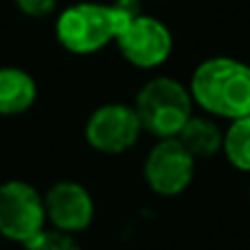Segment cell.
I'll return each mask as SVG.
<instances>
[{
	"label": "cell",
	"instance_id": "cell-1",
	"mask_svg": "<svg viewBox=\"0 0 250 250\" xmlns=\"http://www.w3.org/2000/svg\"><path fill=\"white\" fill-rule=\"evenodd\" d=\"M193 104L208 117H250V66L235 57H208L193 70L189 82Z\"/></svg>",
	"mask_w": 250,
	"mask_h": 250
},
{
	"label": "cell",
	"instance_id": "cell-2",
	"mask_svg": "<svg viewBox=\"0 0 250 250\" xmlns=\"http://www.w3.org/2000/svg\"><path fill=\"white\" fill-rule=\"evenodd\" d=\"M193 97L189 86L171 77H154L138 90L134 110L143 132L160 138H176L193 117Z\"/></svg>",
	"mask_w": 250,
	"mask_h": 250
},
{
	"label": "cell",
	"instance_id": "cell-3",
	"mask_svg": "<svg viewBox=\"0 0 250 250\" xmlns=\"http://www.w3.org/2000/svg\"><path fill=\"white\" fill-rule=\"evenodd\" d=\"M55 38L73 55H92L117 40L108 4L77 2L66 7L55 20Z\"/></svg>",
	"mask_w": 250,
	"mask_h": 250
},
{
	"label": "cell",
	"instance_id": "cell-4",
	"mask_svg": "<svg viewBox=\"0 0 250 250\" xmlns=\"http://www.w3.org/2000/svg\"><path fill=\"white\" fill-rule=\"evenodd\" d=\"M44 195L24 180H7L0 185V237L29 246L46 230Z\"/></svg>",
	"mask_w": 250,
	"mask_h": 250
},
{
	"label": "cell",
	"instance_id": "cell-5",
	"mask_svg": "<svg viewBox=\"0 0 250 250\" xmlns=\"http://www.w3.org/2000/svg\"><path fill=\"white\" fill-rule=\"evenodd\" d=\"M195 176V158L178 138H160L147 151L143 178L156 195L176 198L191 187Z\"/></svg>",
	"mask_w": 250,
	"mask_h": 250
},
{
	"label": "cell",
	"instance_id": "cell-6",
	"mask_svg": "<svg viewBox=\"0 0 250 250\" xmlns=\"http://www.w3.org/2000/svg\"><path fill=\"white\" fill-rule=\"evenodd\" d=\"M143 125L134 105L127 104H104L88 117L83 136L86 143L99 154L117 156L129 151L138 143Z\"/></svg>",
	"mask_w": 250,
	"mask_h": 250
},
{
	"label": "cell",
	"instance_id": "cell-7",
	"mask_svg": "<svg viewBox=\"0 0 250 250\" xmlns=\"http://www.w3.org/2000/svg\"><path fill=\"white\" fill-rule=\"evenodd\" d=\"M117 46L123 60L143 70H154L169 60L173 35L163 20L141 13L117 35Z\"/></svg>",
	"mask_w": 250,
	"mask_h": 250
},
{
	"label": "cell",
	"instance_id": "cell-8",
	"mask_svg": "<svg viewBox=\"0 0 250 250\" xmlns=\"http://www.w3.org/2000/svg\"><path fill=\"white\" fill-rule=\"evenodd\" d=\"M46 220L53 229L77 235L95 220V200L83 185L73 180L55 182L44 195Z\"/></svg>",
	"mask_w": 250,
	"mask_h": 250
},
{
	"label": "cell",
	"instance_id": "cell-9",
	"mask_svg": "<svg viewBox=\"0 0 250 250\" xmlns=\"http://www.w3.org/2000/svg\"><path fill=\"white\" fill-rule=\"evenodd\" d=\"M38 82L20 66H0V117H18L33 108Z\"/></svg>",
	"mask_w": 250,
	"mask_h": 250
},
{
	"label": "cell",
	"instance_id": "cell-10",
	"mask_svg": "<svg viewBox=\"0 0 250 250\" xmlns=\"http://www.w3.org/2000/svg\"><path fill=\"white\" fill-rule=\"evenodd\" d=\"M176 138L187 147V151H189L195 160L211 158V156L222 151L224 129L215 123V119L208 117V114H202V117L193 114Z\"/></svg>",
	"mask_w": 250,
	"mask_h": 250
},
{
	"label": "cell",
	"instance_id": "cell-11",
	"mask_svg": "<svg viewBox=\"0 0 250 250\" xmlns=\"http://www.w3.org/2000/svg\"><path fill=\"white\" fill-rule=\"evenodd\" d=\"M222 154L235 169L250 173V117L235 119L224 129Z\"/></svg>",
	"mask_w": 250,
	"mask_h": 250
},
{
	"label": "cell",
	"instance_id": "cell-12",
	"mask_svg": "<svg viewBox=\"0 0 250 250\" xmlns=\"http://www.w3.org/2000/svg\"><path fill=\"white\" fill-rule=\"evenodd\" d=\"M26 250H82V246L75 239V235L57 230V229H51V230L46 229L42 235H38L26 246Z\"/></svg>",
	"mask_w": 250,
	"mask_h": 250
},
{
	"label": "cell",
	"instance_id": "cell-13",
	"mask_svg": "<svg viewBox=\"0 0 250 250\" xmlns=\"http://www.w3.org/2000/svg\"><path fill=\"white\" fill-rule=\"evenodd\" d=\"M108 7H110V13H112L114 26H117V35L121 33L129 22L136 20V18L143 13L141 0H114V2L108 4Z\"/></svg>",
	"mask_w": 250,
	"mask_h": 250
},
{
	"label": "cell",
	"instance_id": "cell-14",
	"mask_svg": "<svg viewBox=\"0 0 250 250\" xmlns=\"http://www.w3.org/2000/svg\"><path fill=\"white\" fill-rule=\"evenodd\" d=\"M16 7L29 18H46L57 9L60 0H13Z\"/></svg>",
	"mask_w": 250,
	"mask_h": 250
},
{
	"label": "cell",
	"instance_id": "cell-15",
	"mask_svg": "<svg viewBox=\"0 0 250 250\" xmlns=\"http://www.w3.org/2000/svg\"><path fill=\"white\" fill-rule=\"evenodd\" d=\"M248 195H250V189H248Z\"/></svg>",
	"mask_w": 250,
	"mask_h": 250
}]
</instances>
